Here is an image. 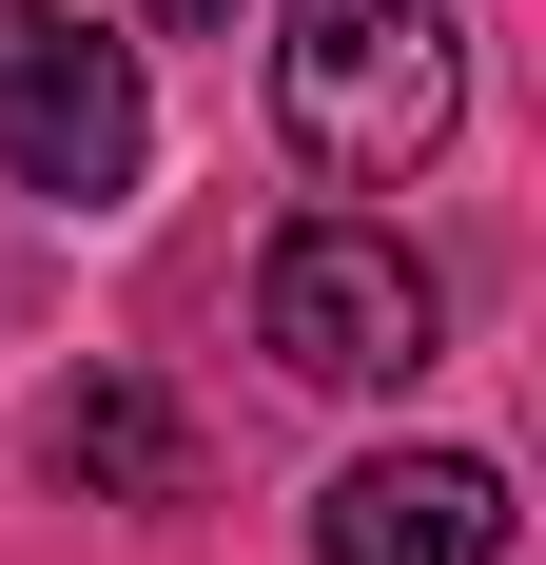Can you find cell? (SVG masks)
I'll return each instance as SVG.
<instances>
[{
    "instance_id": "6da1fadb",
    "label": "cell",
    "mask_w": 546,
    "mask_h": 565,
    "mask_svg": "<svg viewBox=\"0 0 546 565\" xmlns=\"http://www.w3.org/2000/svg\"><path fill=\"white\" fill-rule=\"evenodd\" d=\"M449 117H469V20L449 0H273V137L332 195L430 175Z\"/></svg>"
},
{
    "instance_id": "7a4b0ae2",
    "label": "cell",
    "mask_w": 546,
    "mask_h": 565,
    "mask_svg": "<svg viewBox=\"0 0 546 565\" xmlns=\"http://www.w3.org/2000/svg\"><path fill=\"white\" fill-rule=\"evenodd\" d=\"M254 351L293 371V391H410V371L449 351V274L390 215H293L254 254Z\"/></svg>"
},
{
    "instance_id": "3957f363",
    "label": "cell",
    "mask_w": 546,
    "mask_h": 565,
    "mask_svg": "<svg viewBox=\"0 0 546 565\" xmlns=\"http://www.w3.org/2000/svg\"><path fill=\"white\" fill-rule=\"evenodd\" d=\"M157 157V98H137V58L78 20V0H0V175L59 195V215H117Z\"/></svg>"
},
{
    "instance_id": "277c9868",
    "label": "cell",
    "mask_w": 546,
    "mask_h": 565,
    "mask_svg": "<svg viewBox=\"0 0 546 565\" xmlns=\"http://www.w3.org/2000/svg\"><path fill=\"white\" fill-rule=\"evenodd\" d=\"M313 565H507V468L489 449H371L313 488Z\"/></svg>"
},
{
    "instance_id": "5b68a950",
    "label": "cell",
    "mask_w": 546,
    "mask_h": 565,
    "mask_svg": "<svg viewBox=\"0 0 546 565\" xmlns=\"http://www.w3.org/2000/svg\"><path fill=\"white\" fill-rule=\"evenodd\" d=\"M40 468L78 508H196V429H176V391H137V371H78V391L40 409Z\"/></svg>"
},
{
    "instance_id": "8992f818",
    "label": "cell",
    "mask_w": 546,
    "mask_h": 565,
    "mask_svg": "<svg viewBox=\"0 0 546 565\" xmlns=\"http://www.w3.org/2000/svg\"><path fill=\"white\" fill-rule=\"evenodd\" d=\"M157 20H176V40H234V0H157Z\"/></svg>"
}]
</instances>
